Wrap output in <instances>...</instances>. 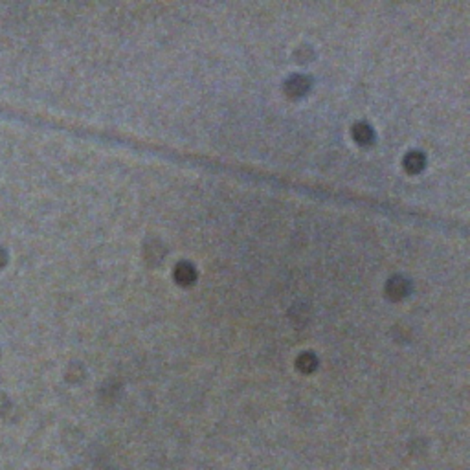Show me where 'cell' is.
<instances>
[{
  "instance_id": "1",
  "label": "cell",
  "mask_w": 470,
  "mask_h": 470,
  "mask_svg": "<svg viewBox=\"0 0 470 470\" xmlns=\"http://www.w3.org/2000/svg\"><path fill=\"white\" fill-rule=\"evenodd\" d=\"M310 83H312V81H310L307 75L294 74V75H290L289 79L285 81V92L292 97L303 96V94L309 92Z\"/></svg>"
},
{
  "instance_id": "2",
  "label": "cell",
  "mask_w": 470,
  "mask_h": 470,
  "mask_svg": "<svg viewBox=\"0 0 470 470\" xmlns=\"http://www.w3.org/2000/svg\"><path fill=\"white\" fill-rule=\"evenodd\" d=\"M408 290H410V281L406 278H402V276H393L386 285V292H388L391 299L404 298Z\"/></svg>"
},
{
  "instance_id": "3",
  "label": "cell",
  "mask_w": 470,
  "mask_h": 470,
  "mask_svg": "<svg viewBox=\"0 0 470 470\" xmlns=\"http://www.w3.org/2000/svg\"><path fill=\"white\" fill-rule=\"evenodd\" d=\"M352 138L357 140V144L360 145H371L375 142V133L371 125L364 122H358L355 127H352Z\"/></svg>"
},
{
  "instance_id": "4",
  "label": "cell",
  "mask_w": 470,
  "mask_h": 470,
  "mask_svg": "<svg viewBox=\"0 0 470 470\" xmlns=\"http://www.w3.org/2000/svg\"><path fill=\"white\" fill-rule=\"evenodd\" d=\"M175 279L176 283L180 285H191L197 279V270L189 265V263H178L175 268Z\"/></svg>"
},
{
  "instance_id": "5",
  "label": "cell",
  "mask_w": 470,
  "mask_h": 470,
  "mask_svg": "<svg viewBox=\"0 0 470 470\" xmlns=\"http://www.w3.org/2000/svg\"><path fill=\"white\" fill-rule=\"evenodd\" d=\"M424 166H426V158L419 151H411L404 156V167L408 173H421Z\"/></svg>"
}]
</instances>
